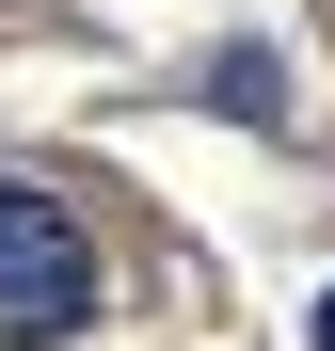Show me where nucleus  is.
Returning <instances> with one entry per match:
<instances>
[{"instance_id": "obj_2", "label": "nucleus", "mask_w": 335, "mask_h": 351, "mask_svg": "<svg viewBox=\"0 0 335 351\" xmlns=\"http://www.w3.org/2000/svg\"><path fill=\"white\" fill-rule=\"evenodd\" d=\"M208 96H223V112H256V128H271V112H288V64H271V48H240V64H223Z\"/></svg>"}, {"instance_id": "obj_3", "label": "nucleus", "mask_w": 335, "mask_h": 351, "mask_svg": "<svg viewBox=\"0 0 335 351\" xmlns=\"http://www.w3.org/2000/svg\"><path fill=\"white\" fill-rule=\"evenodd\" d=\"M319 351H335V304H319Z\"/></svg>"}, {"instance_id": "obj_1", "label": "nucleus", "mask_w": 335, "mask_h": 351, "mask_svg": "<svg viewBox=\"0 0 335 351\" xmlns=\"http://www.w3.org/2000/svg\"><path fill=\"white\" fill-rule=\"evenodd\" d=\"M80 319H96V240L0 176V351H64Z\"/></svg>"}]
</instances>
